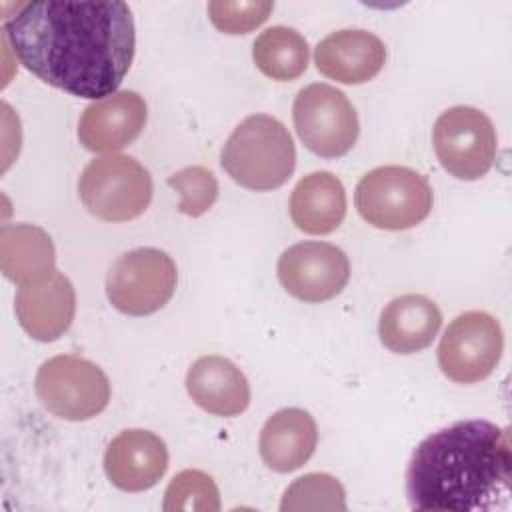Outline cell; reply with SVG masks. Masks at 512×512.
Masks as SVG:
<instances>
[{"mask_svg":"<svg viewBox=\"0 0 512 512\" xmlns=\"http://www.w3.org/2000/svg\"><path fill=\"white\" fill-rule=\"evenodd\" d=\"M2 32L34 76L94 102L116 94L136 48L132 12L120 0L26 2Z\"/></svg>","mask_w":512,"mask_h":512,"instance_id":"6da1fadb","label":"cell"},{"mask_svg":"<svg viewBox=\"0 0 512 512\" xmlns=\"http://www.w3.org/2000/svg\"><path fill=\"white\" fill-rule=\"evenodd\" d=\"M168 186L180 194L178 210L186 216L206 214L218 198V180L204 166H188L168 176Z\"/></svg>","mask_w":512,"mask_h":512,"instance_id":"cb8c5ba5","label":"cell"},{"mask_svg":"<svg viewBox=\"0 0 512 512\" xmlns=\"http://www.w3.org/2000/svg\"><path fill=\"white\" fill-rule=\"evenodd\" d=\"M288 208L298 230L330 234L346 216V192L332 172H312L294 186Z\"/></svg>","mask_w":512,"mask_h":512,"instance_id":"ffe728a7","label":"cell"},{"mask_svg":"<svg viewBox=\"0 0 512 512\" xmlns=\"http://www.w3.org/2000/svg\"><path fill=\"white\" fill-rule=\"evenodd\" d=\"M504 350L500 322L482 310L458 314L442 334L438 366L446 378L458 384H476L498 366Z\"/></svg>","mask_w":512,"mask_h":512,"instance_id":"30bf717a","label":"cell"},{"mask_svg":"<svg viewBox=\"0 0 512 512\" xmlns=\"http://www.w3.org/2000/svg\"><path fill=\"white\" fill-rule=\"evenodd\" d=\"M278 280L288 294L318 304L338 296L350 280L344 250L328 242H300L278 258Z\"/></svg>","mask_w":512,"mask_h":512,"instance_id":"8fae6325","label":"cell"},{"mask_svg":"<svg viewBox=\"0 0 512 512\" xmlns=\"http://www.w3.org/2000/svg\"><path fill=\"white\" fill-rule=\"evenodd\" d=\"M220 164L236 184L266 192L284 186L292 176L296 146L278 118L252 114L228 136Z\"/></svg>","mask_w":512,"mask_h":512,"instance_id":"3957f363","label":"cell"},{"mask_svg":"<svg viewBox=\"0 0 512 512\" xmlns=\"http://www.w3.org/2000/svg\"><path fill=\"white\" fill-rule=\"evenodd\" d=\"M510 480L508 430L488 420H460L416 446L406 470V496L414 510H490L510 494Z\"/></svg>","mask_w":512,"mask_h":512,"instance_id":"7a4b0ae2","label":"cell"},{"mask_svg":"<svg viewBox=\"0 0 512 512\" xmlns=\"http://www.w3.org/2000/svg\"><path fill=\"white\" fill-rule=\"evenodd\" d=\"M166 470V442L150 430H122L104 452V472L124 492H144L156 486Z\"/></svg>","mask_w":512,"mask_h":512,"instance_id":"7c38bea8","label":"cell"},{"mask_svg":"<svg viewBox=\"0 0 512 512\" xmlns=\"http://www.w3.org/2000/svg\"><path fill=\"white\" fill-rule=\"evenodd\" d=\"M316 444L318 428L314 418L302 408H282L264 422L258 450L270 470L286 474L304 466Z\"/></svg>","mask_w":512,"mask_h":512,"instance_id":"e0dca14e","label":"cell"},{"mask_svg":"<svg viewBox=\"0 0 512 512\" xmlns=\"http://www.w3.org/2000/svg\"><path fill=\"white\" fill-rule=\"evenodd\" d=\"M186 390L202 410L232 418L250 404V384L244 372L224 356H202L186 374Z\"/></svg>","mask_w":512,"mask_h":512,"instance_id":"2e32d148","label":"cell"},{"mask_svg":"<svg viewBox=\"0 0 512 512\" xmlns=\"http://www.w3.org/2000/svg\"><path fill=\"white\" fill-rule=\"evenodd\" d=\"M162 508L166 512H218L220 492L212 476L188 468L170 480Z\"/></svg>","mask_w":512,"mask_h":512,"instance_id":"603a6c76","label":"cell"},{"mask_svg":"<svg viewBox=\"0 0 512 512\" xmlns=\"http://www.w3.org/2000/svg\"><path fill=\"white\" fill-rule=\"evenodd\" d=\"M292 118L302 144L322 158L348 154L360 134L352 102L342 90L322 82L310 84L296 94Z\"/></svg>","mask_w":512,"mask_h":512,"instance_id":"ba28073f","label":"cell"},{"mask_svg":"<svg viewBox=\"0 0 512 512\" xmlns=\"http://www.w3.org/2000/svg\"><path fill=\"white\" fill-rule=\"evenodd\" d=\"M40 404L68 422L98 416L110 402V382L102 368L76 354L48 358L34 380Z\"/></svg>","mask_w":512,"mask_h":512,"instance_id":"8992f818","label":"cell"},{"mask_svg":"<svg viewBox=\"0 0 512 512\" xmlns=\"http://www.w3.org/2000/svg\"><path fill=\"white\" fill-rule=\"evenodd\" d=\"M432 144L440 166L458 180L482 178L498 150L492 120L474 106L444 110L434 122Z\"/></svg>","mask_w":512,"mask_h":512,"instance_id":"9c48e42d","label":"cell"},{"mask_svg":"<svg viewBox=\"0 0 512 512\" xmlns=\"http://www.w3.org/2000/svg\"><path fill=\"white\" fill-rule=\"evenodd\" d=\"M52 238L34 224H4L0 230V268L4 276L30 286L50 278L56 268Z\"/></svg>","mask_w":512,"mask_h":512,"instance_id":"d6986e66","label":"cell"},{"mask_svg":"<svg viewBox=\"0 0 512 512\" xmlns=\"http://www.w3.org/2000/svg\"><path fill=\"white\" fill-rule=\"evenodd\" d=\"M442 326L436 302L422 294H404L390 300L380 312V342L394 354H416L432 344Z\"/></svg>","mask_w":512,"mask_h":512,"instance_id":"ac0fdd59","label":"cell"},{"mask_svg":"<svg viewBox=\"0 0 512 512\" xmlns=\"http://www.w3.org/2000/svg\"><path fill=\"white\" fill-rule=\"evenodd\" d=\"M252 58L264 76L278 82H290L308 68L310 48L298 30L272 26L254 40Z\"/></svg>","mask_w":512,"mask_h":512,"instance_id":"44dd1931","label":"cell"},{"mask_svg":"<svg viewBox=\"0 0 512 512\" xmlns=\"http://www.w3.org/2000/svg\"><path fill=\"white\" fill-rule=\"evenodd\" d=\"M274 4L268 0L256 2H228L212 0L208 2L210 22L224 34H248L260 24H264L272 12Z\"/></svg>","mask_w":512,"mask_h":512,"instance_id":"d4e9b609","label":"cell"},{"mask_svg":"<svg viewBox=\"0 0 512 512\" xmlns=\"http://www.w3.org/2000/svg\"><path fill=\"white\" fill-rule=\"evenodd\" d=\"M176 282V264L164 250L136 248L118 256L110 266L106 296L118 312L146 316L168 304Z\"/></svg>","mask_w":512,"mask_h":512,"instance_id":"52a82bcc","label":"cell"},{"mask_svg":"<svg viewBox=\"0 0 512 512\" xmlns=\"http://www.w3.org/2000/svg\"><path fill=\"white\" fill-rule=\"evenodd\" d=\"M280 510H346V492L338 478L330 474H304L284 490Z\"/></svg>","mask_w":512,"mask_h":512,"instance_id":"7402d4cb","label":"cell"},{"mask_svg":"<svg viewBox=\"0 0 512 512\" xmlns=\"http://www.w3.org/2000/svg\"><path fill=\"white\" fill-rule=\"evenodd\" d=\"M146 120L144 98L134 90H122L86 106L78 122V138L90 152H114L134 142Z\"/></svg>","mask_w":512,"mask_h":512,"instance_id":"4fadbf2b","label":"cell"},{"mask_svg":"<svg viewBox=\"0 0 512 512\" xmlns=\"http://www.w3.org/2000/svg\"><path fill=\"white\" fill-rule=\"evenodd\" d=\"M152 190L150 172L126 154L90 160L78 180L82 204L92 216L106 222H128L144 214Z\"/></svg>","mask_w":512,"mask_h":512,"instance_id":"5b68a950","label":"cell"},{"mask_svg":"<svg viewBox=\"0 0 512 512\" xmlns=\"http://www.w3.org/2000/svg\"><path fill=\"white\" fill-rule=\"evenodd\" d=\"M314 62L318 72L336 82L364 84L384 68L386 46L368 30L346 28L318 42Z\"/></svg>","mask_w":512,"mask_h":512,"instance_id":"5bb4252c","label":"cell"},{"mask_svg":"<svg viewBox=\"0 0 512 512\" xmlns=\"http://www.w3.org/2000/svg\"><path fill=\"white\" fill-rule=\"evenodd\" d=\"M14 310L20 326L34 340L52 342L60 338L72 324L76 314V292L72 282L54 272L50 278L20 286Z\"/></svg>","mask_w":512,"mask_h":512,"instance_id":"9a60e30c","label":"cell"},{"mask_svg":"<svg viewBox=\"0 0 512 512\" xmlns=\"http://www.w3.org/2000/svg\"><path fill=\"white\" fill-rule=\"evenodd\" d=\"M358 214L380 230H408L432 210L428 180L406 166H380L364 174L356 186Z\"/></svg>","mask_w":512,"mask_h":512,"instance_id":"277c9868","label":"cell"}]
</instances>
